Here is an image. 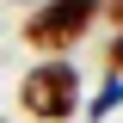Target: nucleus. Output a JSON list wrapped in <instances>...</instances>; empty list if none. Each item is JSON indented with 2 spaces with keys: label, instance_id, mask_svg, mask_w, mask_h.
<instances>
[{
  "label": "nucleus",
  "instance_id": "obj_1",
  "mask_svg": "<svg viewBox=\"0 0 123 123\" xmlns=\"http://www.w3.org/2000/svg\"><path fill=\"white\" fill-rule=\"evenodd\" d=\"M18 111L31 123H68L80 111V68L74 62H37L18 80Z\"/></svg>",
  "mask_w": 123,
  "mask_h": 123
},
{
  "label": "nucleus",
  "instance_id": "obj_2",
  "mask_svg": "<svg viewBox=\"0 0 123 123\" xmlns=\"http://www.w3.org/2000/svg\"><path fill=\"white\" fill-rule=\"evenodd\" d=\"M92 18H98V0H43L37 12H25V43L43 55H62L92 31Z\"/></svg>",
  "mask_w": 123,
  "mask_h": 123
},
{
  "label": "nucleus",
  "instance_id": "obj_3",
  "mask_svg": "<svg viewBox=\"0 0 123 123\" xmlns=\"http://www.w3.org/2000/svg\"><path fill=\"white\" fill-rule=\"evenodd\" d=\"M117 105H123V80H117V74H111V80H105V86H98V98H92V105H86V111H80V117H92V123H105V117H111V111H117Z\"/></svg>",
  "mask_w": 123,
  "mask_h": 123
},
{
  "label": "nucleus",
  "instance_id": "obj_4",
  "mask_svg": "<svg viewBox=\"0 0 123 123\" xmlns=\"http://www.w3.org/2000/svg\"><path fill=\"white\" fill-rule=\"evenodd\" d=\"M105 68L123 80V25H117V37H111V49H105Z\"/></svg>",
  "mask_w": 123,
  "mask_h": 123
},
{
  "label": "nucleus",
  "instance_id": "obj_5",
  "mask_svg": "<svg viewBox=\"0 0 123 123\" xmlns=\"http://www.w3.org/2000/svg\"><path fill=\"white\" fill-rule=\"evenodd\" d=\"M98 12H105V18H117V25H123V0H98Z\"/></svg>",
  "mask_w": 123,
  "mask_h": 123
}]
</instances>
